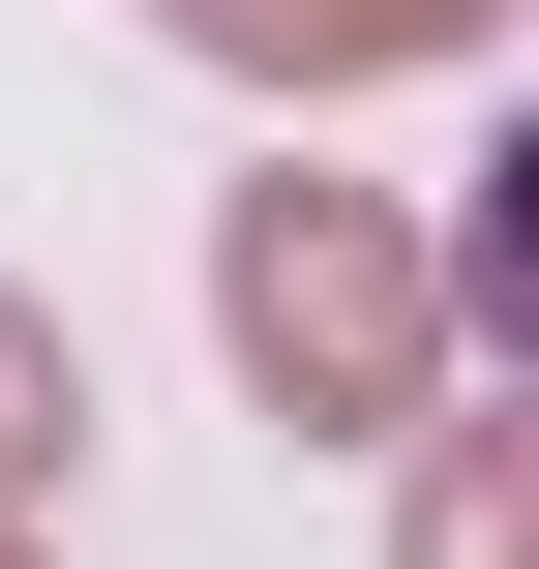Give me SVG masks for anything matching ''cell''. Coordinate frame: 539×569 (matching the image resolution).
<instances>
[{"label": "cell", "instance_id": "obj_5", "mask_svg": "<svg viewBox=\"0 0 539 569\" xmlns=\"http://www.w3.org/2000/svg\"><path fill=\"white\" fill-rule=\"evenodd\" d=\"M0 569H30V540H0Z\"/></svg>", "mask_w": 539, "mask_h": 569}, {"label": "cell", "instance_id": "obj_2", "mask_svg": "<svg viewBox=\"0 0 539 569\" xmlns=\"http://www.w3.org/2000/svg\"><path fill=\"white\" fill-rule=\"evenodd\" d=\"M150 30H180V60H300V90H330V60H480L510 0H150Z\"/></svg>", "mask_w": 539, "mask_h": 569}, {"label": "cell", "instance_id": "obj_3", "mask_svg": "<svg viewBox=\"0 0 539 569\" xmlns=\"http://www.w3.org/2000/svg\"><path fill=\"white\" fill-rule=\"evenodd\" d=\"M420 569H539V480H510V420H450V390H420Z\"/></svg>", "mask_w": 539, "mask_h": 569}, {"label": "cell", "instance_id": "obj_4", "mask_svg": "<svg viewBox=\"0 0 539 569\" xmlns=\"http://www.w3.org/2000/svg\"><path fill=\"white\" fill-rule=\"evenodd\" d=\"M60 420H90V360H60V330H30V300H0V510H30V480H60Z\"/></svg>", "mask_w": 539, "mask_h": 569}, {"label": "cell", "instance_id": "obj_1", "mask_svg": "<svg viewBox=\"0 0 539 569\" xmlns=\"http://www.w3.org/2000/svg\"><path fill=\"white\" fill-rule=\"evenodd\" d=\"M210 330H240L300 420H420V390H450V270H420L360 180H240V240H210Z\"/></svg>", "mask_w": 539, "mask_h": 569}]
</instances>
